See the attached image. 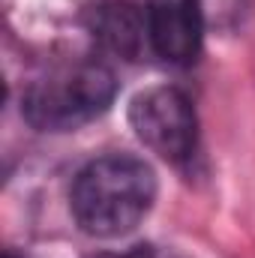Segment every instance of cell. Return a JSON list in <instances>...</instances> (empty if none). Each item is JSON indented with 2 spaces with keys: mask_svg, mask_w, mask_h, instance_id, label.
Returning <instances> with one entry per match:
<instances>
[{
  "mask_svg": "<svg viewBox=\"0 0 255 258\" xmlns=\"http://www.w3.org/2000/svg\"><path fill=\"white\" fill-rule=\"evenodd\" d=\"M153 198V168L138 156L108 153L78 171L69 192V207L84 234L120 237L147 216Z\"/></svg>",
  "mask_w": 255,
  "mask_h": 258,
  "instance_id": "6da1fadb",
  "label": "cell"
},
{
  "mask_svg": "<svg viewBox=\"0 0 255 258\" xmlns=\"http://www.w3.org/2000/svg\"><path fill=\"white\" fill-rule=\"evenodd\" d=\"M129 126L156 156L186 162L195 153L198 117L189 96L177 87H147L129 102Z\"/></svg>",
  "mask_w": 255,
  "mask_h": 258,
  "instance_id": "3957f363",
  "label": "cell"
},
{
  "mask_svg": "<svg viewBox=\"0 0 255 258\" xmlns=\"http://www.w3.org/2000/svg\"><path fill=\"white\" fill-rule=\"evenodd\" d=\"M117 78L99 60L63 63L39 75L21 96L24 120L39 132H72L114 102Z\"/></svg>",
  "mask_w": 255,
  "mask_h": 258,
  "instance_id": "7a4b0ae2",
  "label": "cell"
},
{
  "mask_svg": "<svg viewBox=\"0 0 255 258\" xmlns=\"http://www.w3.org/2000/svg\"><path fill=\"white\" fill-rule=\"evenodd\" d=\"M90 36L111 54L135 60L147 42V18L144 12L126 0H99L87 9Z\"/></svg>",
  "mask_w": 255,
  "mask_h": 258,
  "instance_id": "5b68a950",
  "label": "cell"
},
{
  "mask_svg": "<svg viewBox=\"0 0 255 258\" xmlns=\"http://www.w3.org/2000/svg\"><path fill=\"white\" fill-rule=\"evenodd\" d=\"M147 45L156 57L186 66L201 51V3L198 0H147Z\"/></svg>",
  "mask_w": 255,
  "mask_h": 258,
  "instance_id": "277c9868",
  "label": "cell"
}]
</instances>
